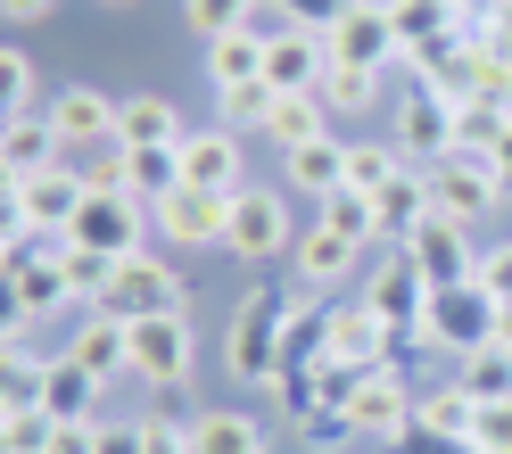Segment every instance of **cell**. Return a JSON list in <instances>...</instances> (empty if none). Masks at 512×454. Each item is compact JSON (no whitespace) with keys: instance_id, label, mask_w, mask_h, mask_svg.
<instances>
[{"instance_id":"46","label":"cell","mask_w":512,"mask_h":454,"mask_svg":"<svg viewBox=\"0 0 512 454\" xmlns=\"http://www.w3.org/2000/svg\"><path fill=\"white\" fill-rule=\"evenodd\" d=\"M397 454H479L471 438H438V430H422V421H413V430L397 438Z\"/></svg>"},{"instance_id":"1","label":"cell","mask_w":512,"mask_h":454,"mask_svg":"<svg viewBox=\"0 0 512 454\" xmlns=\"http://www.w3.org/2000/svg\"><path fill=\"white\" fill-rule=\"evenodd\" d=\"M223 364L248 388H281V364H290V298L281 289H248L232 306V339H223Z\"/></svg>"},{"instance_id":"15","label":"cell","mask_w":512,"mask_h":454,"mask_svg":"<svg viewBox=\"0 0 512 454\" xmlns=\"http://www.w3.org/2000/svg\"><path fill=\"white\" fill-rule=\"evenodd\" d=\"M397 149L413 174H430L438 157H455V100H438V91H405L397 100Z\"/></svg>"},{"instance_id":"41","label":"cell","mask_w":512,"mask_h":454,"mask_svg":"<svg viewBox=\"0 0 512 454\" xmlns=\"http://www.w3.org/2000/svg\"><path fill=\"white\" fill-rule=\"evenodd\" d=\"M58 265H67V281H75V298H83V306H100V298H108V281H116V256L75 248V240H58Z\"/></svg>"},{"instance_id":"12","label":"cell","mask_w":512,"mask_h":454,"mask_svg":"<svg viewBox=\"0 0 512 454\" xmlns=\"http://www.w3.org/2000/svg\"><path fill=\"white\" fill-rule=\"evenodd\" d=\"M397 256H413V273H422L430 289H446V281H471V265H479V256H471V223H455V215H422V223H413V232L397 240Z\"/></svg>"},{"instance_id":"14","label":"cell","mask_w":512,"mask_h":454,"mask_svg":"<svg viewBox=\"0 0 512 454\" xmlns=\"http://www.w3.org/2000/svg\"><path fill=\"white\" fill-rule=\"evenodd\" d=\"M405 67H413V91H438V100H471L479 91V34H438L422 50H405Z\"/></svg>"},{"instance_id":"37","label":"cell","mask_w":512,"mask_h":454,"mask_svg":"<svg viewBox=\"0 0 512 454\" xmlns=\"http://www.w3.org/2000/svg\"><path fill=\"white\" fill-rule=\"evenodd\" d=\"M50 388V364L42 355H25V339H9V372H0V413H34Z\"/></svg>"},{"instance_id":"49","label":"cell","mask_w":512,"mask_h":454,"mask_svg":"<svg viewBox=\"0 0 512 454\" xmlns=\"http://www.w3.org/2000/svg\"><path fill=\"white\" fill-rule=\"evenodd\" d=\"M141 454H190V430H182V421H149V446Z\"/></svg>"},{"instance_id":"2","label":"cell","mask_w":512,"mask_h":454,"mask_svg":"<svg viewBox=\"0 0 512 454\" xmlns=\"http://www.w3.org/2000/svg\"><path fill=\"white\" fill-rule=\"evenodd\" d=\"M496 314H504V306H496L479 281H446V289H430L422 331H413L405 347H438V355H455V364H463L471 347H488V339H496Z\"/></svg>"},{"instance_id":"20","label":"cell","mask_w":512,"mask_h":454,"mask_svg":"<svg viewBox=\"0 0 512 454\" xmlns=\"http://www.w3.org/2000/svg\"><path fill=\"white\" fill-rule=\"evenodd\" d=\"M290 265H298V289H339V281L364 273V248L347 240V232H331V223H314V232H298Z\"/></svg>"},{"instance_id":"11","label":"cell","mask_w":512,"mask_h":454,"mask_svg":"<svg viewBox=\"0 0 512 454\" xmlns=\"http://www.w3.org/2000/svg\"><path fill=\"white\" fill-rule=\"evenodd\" d=\"M190 364H199L190 314H149V322H133V380H149V388H190Z\"/></svg>"},{"instance_id":"24","label":"cell","mask_w":512,"mask_h":454,"mask_svg":"<svg viewBox=\"0 0 512 454\" xmlns=\"http://www.w3.org/2000/svg\"><path fill=\"white\" fill-rule=\"evenodd\" d=\"M281 190H314V199H331V190H347V133H323L281 157Z\"/></svg>"},{"instance_id":"48","label":"cell","mask_w":512,"mask_h":454,"mask_svg":"<svg viewBox=\"0 0 512 454\" xmlns=\"http://www.w3.org/2000/svg\"><path fill=\"white\" fill-rule=\"evenodd\" d=\"M50 454H100V421H67V430L50 438Z\"/></svg>"},{"instance_id":"8","label":"cell","mask_w":512,"mask_h":454,"mask_svg":"<svg viewBox=\"0 0 512 454\" xmlns=\"http://www.w3.org/2000/svg\"><path fill=\"white\" fill-rule=\"evenodd\" d=\"M331 58L339 67H372V75H389L397 58H405V42H397V25H389V0H347V9L331 17Z\"/></svg>"},{"instance_id":"26","label":"cell","mask_w":512,"mask_h":454,"mask_svg":"<svg viewBox=\"0 0 512 454\" xmlns=\"http://www.w3.org/2000/svg\"><path fill=\"white\" fill-rule=\"evenodd\" d=\"M265 50H273V34H223V42H207V83L215 91H232V83H265Z\"/></svg>"},{"instance_id":"35","label":"cell","mask_w":512,"mask_h":454,"mask_svg":"<svg viewBox=\"0 0 512 454\" xmlns=\"http://www.w3.org/2000/svg\"><path fill=\"white\" fill-rule=\"evenodd\" d=\"M124 190H133V199L182 190V149H124Z\"/></svg>"},{"instance_id":"38","label":"cell","mask_w":512,"mask_h":454,"mask_svg":"<svg viewBox=\"0 0 512 454\" xmlns=\"http://www.w3.org/2000/svg\"><path fill=\"white\" fill-rule=\"evenodd\" d=\"M256 9H265V0H182V25L199 42H223V34H248Z\"/></svg>"},{"instance_id":"47","label":"cell","mask_w":512,"mask_h":454,"mask_svg":"<svg viewBox=\"0 0 512 454\" xmlns=\"http://www.w3.org/2000/svg\"><path fill=\"white\" fill-rule=\"evenodd\" d=\"M149 446V421H100V454H141Z\"/></svg>"},{"instance_id":"36","label":"cell","mask_w":512,"mask_h":454,"mask_svg":"<svg viewBox=\"0 0 512 454\" xmlns=\"http://www.w3.org/2000/svg\"><path fill=\"white\" fill-rule=\"evenodd\" d=\"M504 133H512V108H496V100H463L455 108V149L463 157H496Z\"/></svg>"},{"instance_id":"19","label":"cell","mask_w":512,"mask_h":454,"mask_svg":"<svg viewBox=\"0 0 512 454\" xmlns=\"http://www.w3.org/2000/svg\"><path fill=\"white\" fill-rule=\"evenodd\" d=\"M50 166H67V141H58L50 108H25V116H9V124H0V174H9V182L50 174Z\"/></svg>"},{"instance_id":"34","label":"cell","mask_w":512,"mask_h":454,"mask_svg":"<svg viewBox=\"0 0 512 454\" xmlns=\"http://www.w3.org/2000/svg\"><path fill=\"white\" fill-rule=\"evenodd\" d=\"M455 380L471 388L479 405H496V397H512V347H504V339H488V347H471L463 364H455Z\"/></svg>"},{"instance_id":"28","label":"cell","mask_w":512,"mask_h":454,"mask_svg":"<svg viewBox=\"0 0 512 454\" xmlns=\"http://www.w3.org/2000/svg\"><path fill=\"white\" fill-rule=\"evenodd\" d=\"M323 133H339V124H331V108L314 100V91H281V108H273V133H265V141H281V157H290V149L323 141Z\"/></svg>"},{"instance_id":"16","label":"cell","mask_w":512,"mask_h":454,"mask_svg":"<svg viewBox=\"0 0 512 454\" xmlns=\"http://www.w3.org/2000/svg\"><path fill=\"white\" fill-rule=\"evenodd\" d=\"M356 298L380 314V322H397V339L422 331V306H430V281L413 273V256H380V265H364V289Z\"/></svg>"},{"instance_id":"10","label":"cell","mask_w":512,"mask_h":454,"mask_svg":"<svg viewBox=\"0 0 512 454\" xmlns=\"http://www.w3.org/2000/svg\"><path fill=\"white\" fill-rule=\"evenodd\" d=\"M323 355H339L347 372H380V364H397V355H405V339H397V322H380L356 298V306H331L323 314Z\"/></svg>"},{"instance_id":"40","label":"cell","mask_w":512,"mask_h":454,"mask_svg":"<svg viewBox=\"0 0 512 454\" xmlns=\"http://www.w3.org/2000/svg\"><path fill=\"white\" fill-rule=\"evenodd\" d=\"M323 223L347 232L356 248H372V240H380V199H372V190H331V199H323Z\"/></svg>"},{"instance_id":"39","label":"cell","mask_w":512,"mask_h":454,"mask_svg":"<svg viewBox=\"0 0 512 454\" xmlns=\"http://www.w3.org/2000/svg\"><path fill=\"white\" fill-rule=\"evenodd\" d=\"M422 215H430V190H422V174H397L389 190H380V240H389V248H397V240H405Z\"/></svg>"},{"instance_id":"25","label":"cell","mask_w":512,"mask_h":454,"mask_svg":"<svg viewBox=\"0 0 512 454\" xmlns=\"http://www.w3.org/2000/svg\"><path fill=\"white\" fill-rule=\"evenodd\" d=\"M100 372H83L75 355H50V388H42V413L67 430V421H100Z\"/></svg>"},{"instance_id":"9","label":"cell","mask_w":512,"mask_h":454,"mask_svg":"<svg viewBox=\"0 0 512 454\" xmlns=\"http://www.w3.org/2000/svg\"><path fill=\"white\" fill-rule=\"evenodd\" d=\"M347 430H356L364 446H397L413 430V380L397 364H380L356 380V397H347Z\"/></svg>"},{"instance_id":"42","label":"cell","mask_w":512,"mask_h":454,"mask_svg":"<svg viewBox=\"0 0 512 454\" xmlns=\"http://www.w3.org/2000/svg\"><path fill=\"white\" fill-rule=\"evenodd\" d=\"M471 281L488 289L496 306H512V240H504V248H479V265H471Z\"/></svg>"},{"instance_id":"33","label":"cell","mask_w":512,"mask_h":454,"mask_svg":"<svg viewBox=\"0 0 512 454\" xmlns=\"http://www.w3.org/2000/svg\"><path fill=\"white\" fill-rule=\"evenodd\" d=\"M389 25H397L405 50H422V42H438V34H463V25H455V0H389Z\"/></svg>"},{"instance_id":"23","label":"cell","mask_w":512,"mask_h":454,"mask_svg":"<svg viewBox=\"0 0 512 454\" xmlns=\"http://www.w3.org/2000/svg\"><path fill=\"white\" fill-rule=\"evenodd\" d=\"M182 133L190 124H182V108L166 100V91H133V100L116 108V141L124 149H182Z\"/></svg>"},{"instance_id":"6","label":"cell","mask_w":512,"mask_h":454,"mask_svg":"<svg viewBox=\"0 0 512 454\" xmlns=\"http://www.w3.org/2000/svg\"><path fill=\"white\" fill-rule=\"evenodd\" d=\"M298 232H290V199L265 182H240L232 190V240H223V256H240V265H265V256H290Z\"/></svg>"},{"instance_id":"27","label":"cell","mask_w":512,"mask_h":454,"mask_svg":"<svg viewBox=\"0 0 512 454\" xmlns=\"http://www.w3.org/2000/svg\"><path fill=\"white\" fill-rule=\"evenodd\" d=\"M413 421H422V430H438V438H471L479 430V397L463 380H438V388H422V397H413Z\"/></svg>"},{"instance_id":"13","label":"cell","mask_w":512,"mask_h":454,"mask_svg":"<svg viewBox=\"0 0 512 454\" xmlns=\"http://www.w3.org/2000/svg\"><path fill=\"white\" fill-rule=\"evenodd\" d=\"M67 240H75V248H100V256H141L149 215H141V199H133V190H91Z\"/></svg>"},{"instance_id":"21","label":"cell","mask_w":512,"mask_h":454,"mask_svg":"<svg viewBox=\"0 0 512 454\" xmlns=\"http://www.w3.org/2000/svg\"><path fill=\"white\" fill-rule=\"evenodd\" d=\"M67 355H75L83 372H100L108 388H116V380H133V322H124V314H100V306H91Z\"/></svg>"},{"instance_id":"4","label":"cell","mask_w":512,"mask_h":454,"mask_svg":"<svg viewBox=\"0 0 512 454\" xmlns=\"http://www.w3.org/2000/svg\"><path fill=\"white\" fill-rule=\"evenodd\" d=\"M100 314H124V322H149V314H190V281L166 265V256H116V281H108V298Z\"/></svg>"},{"instance_id":"22","label":"cell","mask_w":512,"mask_h":454,"mask_svg":"<svg viewBox=\"0 0 512 454\" xmlns=\"http://www.w3.org/2000/svg\"><path fill=\"white\" fill-rule=\"evenodd\" d=\"M323 75H331V42L306 34V25H281L273 50H265V83L273 91H314Z\"/></svg>"},{"instance_id":"45","label":"cell","mask_w":512,"mask_h":454,"mask_svg":"<svg viewBox=\"0 0 512 454\" xmlns=\"http://www.w3.org/2000/svg\"><path fill=\"white\" fill-rule=\"evenodd\" d=\"M347 9V0H281V17L290 25H306V34H331V17Z\"/></svg>"},{"instance_id":"18","label":"cell","mask_w":512,"mask_h":454,"mask_svg":"<svg viewBox=\"0 0 512 454\" xmlns=\"http://www.w3.org/2000/svg\"><path fill=\"white\" fill-rule=\"evenodd\" d=\"M42 108H50V124H58V141H67V149H108L124 100H108V91H91V83H67V91H50Z\"/></svg>"},{"instance_id":"5","label":"cell","mask_w":512,"mask_h":454,"mask_svg":"<svg viewBox=\"0 0 512 454\" xmlns=\"http://www.w3.org/2000/svg\"><path fill=\"white\" fill-rule=\"evenodd\" d=\"M149 232L166 248H223L232 240V190H166V199H149Z\"/></svg>"},{"instance_id":"32","label":"cell","mask_w":512,"mask_h":454,"mask_svg":"<svg viewBox=\"0 0 512 454\" xmlns=\"http://www.w3.org/2000/svg\"><path fill=\"white\" fill-rule=\"evenodd\" d=\"M397 174H413L397 141H347V190H372V199H380Z\"/></svg>"},{"instance_id":"50","label":"cell","mask_w":512,"mask_h":454,"mask_svg":"<svg viewBox=\"0 0 512 454\" xmlns=\"http://www.w3.org/2000/svg\"><path fill=\"white\" fill-rule=\"evenodd\" d=\"M9 9V25H34V17H50V0H0Z\"/></svg>"},{"instance_id":"7","label":"cell","mask_w":512,"mask_h":454,"mask_svg":"<svg viewBox=\"0 0 512 454\" xmlns=\"http://www.w3.org/2000/svg\"><path fill=\"white\" fill-rule=\"evenodd\" d=\"M422 190H430V207L438 215H455V223H479V215H488L496 199H512V190H504V174H496V157H438V166L422 174Z\"/></svg>"},{"instance_id":"51","label":"cell","mask_w":512,"mask_h":454,"mask_svg":"<svg viewBox=\"0 0 512 454\" xmlns=\"http://www.w3.org/2000/svg\"><path fill=\"white\" fill-rule=\"evenodd\" d=\"M496 174H504V190H512V133L496 141Z\"/></svg>"},{"instance_id":"17","label":"cell","mask_w":512,"mask_h":454,"mask_svg":"<svg viewBox=\"0 0 512 454\" xmlns=\"http://www.w3.org/2000/svg\"><path fill=\"white\" fill-rule=\"evenodd\" d=\"M182 182L190 190H240L248 182V149L232 124H190L182 133Z\"/></svg>"},{"instance_id":"44","label":"cell","mask_w":512,"mask_h":454,"mask_svg":"<svg viewBox=\"0 0 512 454\" xmlns=\"http://www.w3.org/2000/svg\"><path fill=\"white\" fill-rule=\"evenodd\" d=\"M471 446H479V454H512V397L479 405V430H471Z\"/></svg>"},{"instance_id":"43","label":"cell","mask_w":512,"mask_h":454,"mask_svg":"<svg viewBox=\"0 0 512 454\" xmlns=\"http://www.w3.org/2000/svg\"><path fill=\"white\" fill-rule=\"evenodd\" d=\"M0 100H9V116H25V108H34V58H25V50H9V58H0Z\"/></svg>"},{"instance_id":"30","label":"cell","mask_w":512,"mask_h":454,"mask_svg":"<svg viewBox=\"0 0 512 454\" xmlns=\"http://www.w3.org/2000/svg\"><path fill=\"white\" fill-rule=\"evenodd\" d=\"M273 108H281V91L273 83H232V91H215V124H232V133H273Z\"/></svg>"},{"instance_id":"3","label":"cell","mask_w":512,"mask_h":454,"mask_svg":"<svg viewBox=\"0 0 512 454\" xmlns=\"http://www.w3.org/2000/svg\"><path fill=\"white\" fill-rule=\"evenodd\" d=\"M83 199H91L83 166L25 174V182H9V232H25V240H67L75 215H83Z\"/></svg>"},{"instance_id":"31","label":"cell","mask_w":512,"mask_h":454,"mask_svg":"<svg viewBox=\"0 0 512 454\" xmlns=\"http://www.w3.org/2000/svg\"><path fill=\"white\" fill-rule=\"evenodd\" d=\"M314 100L331 108V124H339V116H364V108L380 100V75H372V67H339V58H331V75L314 83ZM339 133H347V124H339Z\"/></svg>"},{"instance_id":"29","label":"cell","mask_w":512,"mask_h":454,"mask_svg":"<svg viewBox=\"0 0 512 454\" xmlns=\"http://www.w3.org/2000/svg\"><path fill=\"white\" fill-rule=\"evenodd\" d=\"M190 454H265V421H248V413H199V421H190Z\"/></svg>"}]
</instances>
